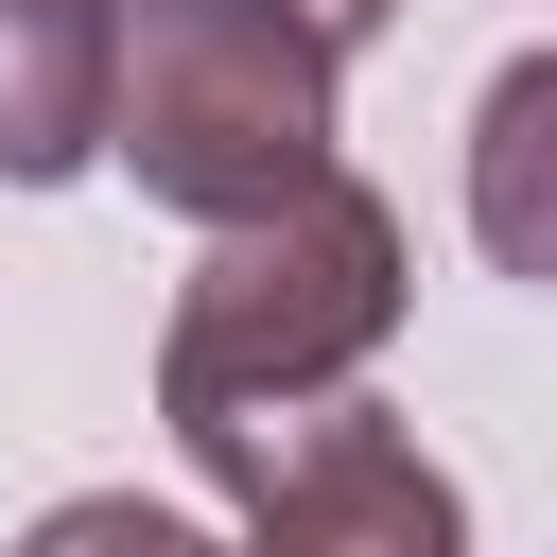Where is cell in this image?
<instances>
[{"label": "cell", "mask_w": 557, "mask_h": 557, "mask_svg": "<svg viewBox=\"0 0 557 557\" xmlns=\"http://www.w3.org/2000/svg\"><path fill=\"white\" fill-rule=\"evenodd\" d=\"M331 104L348 52L278 0H122V70H104V157L174 209V226H261L331 174Z\"/></svg>", "instance_id": "obj_1"}, {"label": "cell", "mask_w": 557, "mask_h": 557, "mask_svg": "<svg viewBox=\"0 0 557 557\" xmlns=\"http://www.w3.org/2000/svg\"><path fill=\"white\" fill-rule=\"evenodd\" d=\"M400 331V209L366 174H313L296 209L261 226H209V261L174 278V331H157V418L209 435V418H278V400H331L366 383V348Z\"/></svg>", "instance_id": "obj_2"}, {"label": "cell", "mask_w": 557, "mask_h": 557, "mask_svg": "<svg viewBox=\"0 0 557 557\" xmlns=\"http://www.w3.org/2000/svg\"><path fill=\"white\" fill-rule=\"evenodd\" d=\"M191 470L244 505V557H470L453 470H435L366 383L278 400V418H209V435H191Z\"/></svg>", "instance_id": "obj_3"}, {"label": "cell", "mask_w": 557, "mask_h": 557, "mask_svg": "<svg viewBox=\"0 0 557 557\" xmlns=\"http://www.w3.org/2000/svg\"><path fill=\"white\" fill-rule=\"evenodd\" d=\"M104 70H122V0H0V174L17 191L104 157Z\"/></svg>", "instance_id": "obj_4"}, {"label": "cell", "mask_w": 557, "mask_h": 557, "mask_svg": "<svg viewBox=\"0 0 557 557\" xmlns=\"http://www.w3.org/2000/svg\"><path fill=\"white\" fill-rule=\"evenodd\" d=\"M540 122H557V70L522 52V70L487 87V261H522V278H540V209H522V174H540Z\"/></svg>", "instance_id": "obj_5"}, {"label": "cell", "mask_w": 557, "mask_h": 557, "mask_svg": "<svg viewBox=\"0 0 557 557\" xmlns=\"http://www.w3.org/2000/svg\"><path fill=\"white\" fill-rule=\"evenodd\" d=\"M17 557H209V522H174V505H139V487H70Z\"/></svg>", "instance_id": "obj_6"}, {"label": "cell", "mask_w": 557, "mask_h": 557, "mask_svg": "<svg viewBox=\"0 0 557 557\" xmlns=\"http://www.w3.org/2000/svg\"><path fill=\"white\" fill-rule=\"evenodd\" d=\"M278 17H313V35H331V52H348V35H366V17H383V0H278Z\"/></svg>", "instance_id": "obj_7"}, {"label": "cell", "mask_w": 557, "mask_h": 557, "mask_svg": "<svg viewBox=\"0 0 557 557\" xmlns=\"http://www.w3.org/2000/svg\"><path fill=\"white\" fill-rule=\"evenodd\" d=\"M209 557H244V540H209Z\"/></svg>", "instance_id": "obj_8"}]
</instances>
